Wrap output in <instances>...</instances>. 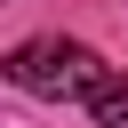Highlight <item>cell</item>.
<instances>
[{
    "mask_svg": "<svg viewBox=\"0 0 128 128\" xmlns=\"http://www.w3.org/2000/svg\"><path fill=\"white\" fill-rule=\"evenodd\" d=\"M8 80L32 88V96H96L112 72L80 40H24V48H8Z\"/></svg>",
    "mask_w": 128,
    "mask_h": 128,
    "instance_id": "obj_1",
    "label": "cell"
},
{
    "mask_svg": "<svg viewBox=\"0 0 128 128\" xmlns=\"http://www.w3.org/2000/svg\"><path fill=\"white\" fill-rule=\"evenodd\" d=\"M88 120H96V128H128V72H112V80L88 96Z\"/></svg>",
    "mask_w": 128,
    "mask_h": 128,
    "instance_id": "obj_2",
    "label": "cell"
}]
</instances>
